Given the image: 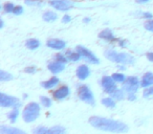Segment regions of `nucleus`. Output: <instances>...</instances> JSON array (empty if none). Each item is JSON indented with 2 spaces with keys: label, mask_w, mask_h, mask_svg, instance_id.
Returning <instances> with one entry per match:
<instances>
[{
  "label": "nucleus",
  "mask_w": 153,
  "mask_h": 134,
  "mask_svg": "<svg viewBox=\"0 0 153 134\" xmlns=\"http://www.w3.org/2000/svg\"><path fill=\"white\" fill-rule=\"evenodd\" d=\"M89 124L94 128H97L99 130L115 132V133H124L129 130L128 126L122 121L101 116H91L89 118Z\"/></svg>",
  "instance_id": "1"
},
{
  "label": "nucleus",
  "mask_w": 153,
  "mask_h": 134,
  "mask_svg": "<svg viewBox=\"0 0 153 134\" xmlns=\"http://www.w3.org/2000/svg\"><path fill=\"white\" fill-rule=\"evenodd\" d=\"M104 56L108 60L115 63H121V64H132L134 61V58L131 55L126 53H117L113 49H107L105 50Z\"/></svg>",
  "instance_id": "2"
},
{
  "label": "nucleus",
  "mask_w": 153,
  "mask_h": 134,
  "mask_svg": "<svg viewBox=\"0 0 153 134\" xmlns=\"http://www.w3.org/2000/svg\"><path fill=\"white\" fill-rule=\"evenodd\" d=\"M39 115H40V106L37 103H30L26 105L22 113V117L25 123H32L36 121Z\"/></svg>",
  "instance_id": "3"
},
{
  "label": "nucleus",
  "mask_w": 153,
  "mask_h": 134,
  "mask_svg": "<svg viewBox=\"0 0 153 134\" xmlns=\"http://www.w3.org/2000/svg\"><path fill=\"white\" fill-rule=\"evenodd\" d=\"M78 94H79L80 100L83 101V102L87 103V104H89V105H92V106L96 104V102H94V96L88 86L82 85L81 87L79 88V90H78Z\"/></svg>",
  "instance_id": "4"
},
{
  "label": "nucleus",
  "mask_w": 153,
  "mask_h": 134,
  "mask_svg": "<svg viewBox=\"0 0 153 134\" xmlns=\"http://www.w3.org/2000/svg\"><path fill=\"white\" fill-rule=\"evenodd\" d=\"M140 87L138 79L136 77H129L124 81L123 90L128 93H135Z\"/></svg>",
  "instance_id": "5"
},
{
  "label": "nucleus",
  "mask_w": 153,
  "mask_h": 134,
  "mask_svg": "<svg viewBox=\"0 0 153 134\" xmlns=\"http://www.w3.org/2000/svg\"><path fill=\"white\" fill-rule=\"evenodd\" d=\"M20 105V102L17 98H14L12 96H7V94L1 92L0 93V106L3 108L7 107H17Z\"/></svg>",
  "instance_id": "6"
},
{
  "label": "nucleus",
  "mask_w": 153,
  "mask_h": 134,
  "mask_svg": "<svg viewBox=\"0 0 153 134\" xmlns=\"http://www.w3.org/2000/svg\"><path fill=\"white\" fill-rule=\"evenodd\" d=\"M76 50L81 55V57L83 58L84 60H86L87 62H89V63H91V64H99V59L89 50V49L86 48V47L79 45V46H76Z\"/></svg>",
  "instance_id": "7"
},
{
  "label": "nucleus",
  "mask_w": 153,
  "mask_h": 134,
  "mask_svg": "<svg viewBox=\"0 0 153 134\" xmlns=\"http://www.w3.org/2000/svg\"><path fill=\"white\" fill-rule=\"evenodd\" d=\"M49 4L58 11H68L74 5L69 0H51Z\"/></svg>",
  "instance_id": "8"
},
{
  "label": "nucleus",
  "mask_w": 153,
  "mask_h": 134,
  "mask_svg": "<svg viewBox=\"0 0 153 134\" xmlns=\"http://www.w3.org/2000/svg\"><path fill=\"white\" fill-rule=\"evenodd\" d=\"M103 89L107 92V93H112L115 89H117V85H115V81L113 78L110 77H103L102 82H101Z\"/></svg>",
  "instance_id": "9"
},
{
  "label": "nucleus",
  "mask_w": 153,
  "mask_h": 134,
  "mask_svg": "<svg viewBox=\"0 0 153 134\" xmlns=\"http://www.w3.org/2000/svg\"><path fill=\"white\" fill-rule=\"evenodd\" d=\"M68 96H69V88L67 86H62V87H60L59 89L53 92V98L58 101L63 100Z\"/></svg>",
  "instance_id": "10"
},
{
  "label": "nucleus",
  "mask_w": 153,
  "mask_h": 134,
  "mask_svg": "<svg viewBox=\"0 0 153 134\" xmlns=\"http://www.w3.org/2000/svg\"><path fill=\"white\" fill-rule=\"evenodd\" d=\"M89 73H90V70H89V68H88V66H86V65L79 66L78 69H76V77L79 78L80 80H82V81L87 79V78L89 77Z\"/></svg>",
  "instance_id": "11"
},
{
  "label": "nucleus",
  "mask_w": 153,
  "mask_h": 134,
  "mask_svg": "<svg viewBox=\"0 0 153 134\" xmlns=\"http://www.w3.org/2000/svg\"><path fill=\"white\" fill-rule=\"evenodd\" d=\"M46 45L51 48L53 49H63L66 46V43L63 40H59V39H51L47 41Z\"/></svg>",
  "instance_id": "12"
},
{
  "label": "nucleus",
  "mask_w": 153,
  "mask_h": 134,
  "mask_svg": "<svg viewBox=\"0 0 153 134\" xmlns=\"http://www.w3.org/2000/svg\"><path fill=\"white\" fill-rule=\"evenodd\" d=\"M64 67H65V65H64V63H61V62L59 61H56V62H51V63L48 64V66H47V68H48V70H51L53 73H61L62 70L64 69Z\"/></svg>",
  "instance_id": "13"
},
{
  "label": "nucleus",
  "mask_w": 153,
  "mask_h": 134,
  "mask_svg": "<svg viewBox=\"0 0 153 134\" xmlns=\"http://www.w3.org/2000/svg\"><path fill=\"white\" fill-rule=\"evenodd\" d=\"M0 133L1 134H25V132L20 129L14 127H7V126H1L0 128Z\"/></svg>",
  "instance_id": "14"
},
{
  "label": "nucleus",
  "mask_w": 153,
  "mask_h": 134,
  "mask_svg": "<svg viewBox=\"0 0 153 134\" xmlns=\"http://www.w3.org/2000/svg\"><path fill=\"white\" fill-rule=\"evenodd\" d=\"M99 37L101 39H104V40H107V41H114L115 38H114V35L113 33L111 32L109 28H106V30H102V32L99 34Z\"/></svg>",
  "instance_id": "15"
},
{
  "label": "nucleus",
  "mask_w": 153,
  "mask_h": 134,
  "mask_svg": "<svg viewBox=\"0 0 153 134\" xmlns=\"http://www.w3.org/2000/svg\"><path fill=\"white\" fill-rule=\"evenodd\" d=\"M140 85L143 87H148V86L153 85V73H147L142 79V83Z\"/></svg>",
  "instance_id": "16"
},
{
  "label": "nucleus",
  "mask_w": 153,
  "mask_h": 134,
  "mask_svg": "<svg viewBox=\"0 0 153 134\" xmlns=\"http://www.w3.org/2000/svg\"><path fill=\"white\" fill-rule=\"evenodd\" d=\"M57 84H59V79L57 77H53L46 82H43L42 86L45 88V89H51V88L55 87Z\"/></svg>",
  "instance_id": "17"
},
{
  "label": "nucleus",
  "mask_w": 153,
  "mask_h": 134,
  "mask_svg": "<svg viewBox=\"0 0 153 134\" xmlns=\"http://www.w3.org/2000/svg\"><path fill=\"white\" fill-rule=\"evenodd\" d=\"M43 20L46 22H53L55 20H57L58 18V15L55 13V12H51V11H47L43 14Z\"/></svg>",
  "instance_id": "18"
},
{
  "label": "nucleus",
  "mask_w": 153,
  "mask_h": 134,
  "mask_svg": "<svg viewBox=\"0 0 153 134\" xmlns=\"http://www.w3.org/2000/svg\"><path fill=\"white\" fill-rule=\"evenodd\" d=\"M66 132V129L62 126H53V127L49 128L47 134H63Z\"/></svg>",
  "instance_id": "19"
},
{
  "label": "nucleus",
  "mask_w": 153,
  "mask_h": 134,
  "mask_svg": "<svg viewBox=\"0 0 153 134\" xmlns=\"http://www.w3.org/2000/svg\"><path fill=\"white\" fill-rule=\"evenodd\" d=\"M25 45L28 49L34 50V49L38 48V47L40 46V42H39V40H37V39H30V40L26 41Z\"/></svg>",
  "instance_id": "20"
},
{
  "label": "nucleus",
  "mask_w": 153,
  "mask_h": 134,
  "mask_svg": "<svg viewBox=\"0 0 153 134\" xmlns=\"http://www.w3.org/2000/svg\"><path fill=\"white\" fill-rule=\"evenodd\" d=\"M102 104L104 105L105 107L109 109H113L115 108V102L113 100V98H105L102 100Z\"/></svg>",
  "instance_id": "21"
},
{
  "label": "nucleus",
  "mask_w": 153,
  "mask_h": 134,
  "mask_svg": "<svg viewBox=\"0 0 153 134\" xmlns=\"http://www.w3.org/2000/svg\"><path fill=\"white\" fill-rule=\"evenodd\" d=\"M111 94V96H112L114 100H117V101H121V100H123L124 98V92L122 91V90H120V89H115L114 91L112 92V93H110Z\"/></svg>",
  "instance_id": "22"
},
{
  "label": "nucleus",
  "mask_w": 153,
  "mask_h": 134,
  "mask_svg": "<svg viewBox=\"0 0 153 134\" xmlns=\"http://www.w3.org/2000/svg\"><path fill=\"white\" fill-rule=\"evenodd\" d=\"M13 79V76L11 73H7L4 70H1L0 71V81L1 82H4V81H10V80Z\"/></svg>",
  "instance_id": "23"
},
{
  "label": "nucleus",
  "mask_w": 153,
  "mask_h": 134,
  "mask_svg": "<svg viewBox=\"0 0 153 134\" xmlns=\"http://www.w3.org/2000/svg\"><path fill=\"white\" fill-rule=\"evenodd\" d=\"M67 58L68 60H70V61H78V60H80V58H81V55H80L79 53H74V51H68L67 53Z\"/></svg>",
  "instance_id": "24"
},
{
  "label": "nucleus",
  "mask_w": 153,
  "mask_h": 134,
  "mask_svg": "<svg viewBox=\"0 0 153 134\" xmlns=\"http://www.w3.org/2000/svg\"><path fill=\"white\" fill-rule=\"evenodd\" d=\"M18 113H19V110H18V106H17V107H15V108L11 111V113L9 114V117L12 123H15L16 121V119H17V117H18Z\"/></svg>",
  "instance_id": "25"
},
{
  "label": "nucleus",
  "mask_w": 153,
  "mask_h": 134,
  "mask_svg": "<svg viewBox=\"0 0 153 134\" xmlns=\"http://www.w3.org/2000/svg\"><path fill=\"white\" fill-rule=\"evenodd\" d=\"M144 98L147 100H153V87H150L144 91Z\"/></svg>",
  "instance_id": "26"
},
{
  "label": "nucleus",
  "mask_w": 153,
  "mask_h": 134,
  "mask_svg": "<svg viewBox=\"0 0 153 134\" xmlns=\"http://www.w3.org/2000/svg\"><path fill=\"white\" fill-rule=\"evenodd\" d=\"M47 131H48V128L44 127V126H39L33 132L36 134H47Z\"/></svg>",
  "instance_id": "27"
},
{
  "label": "nucleus",
  "mask_w": 153,
  "mask_h": 134,
  "mask_svg": "<svg viewBox=\"0 0 153 134\" xmlns=\"http://www.w3.org/2000/svg\"><path fill=\"white\" fill-rule=\"evenodd\" d=\"M25 3L27 5H34V7H42L43 2L41 0H25Z\"/></svg>",
  "instance_id": "28"
},
{
  "label": "nucleus",
  "mask_w": 153,
  "mask_h": 134,
  "mask_svg": "<svg viewBox=\"0 0 153 134\" xmlns=\"http://www.w3.org/2000/svg\"><path fill=\"white\" fill-rule=\"evenodd\" d=\"M40 101H41V103H42L43 106L46 107V108H48V107L51 106V98H46V96H41Z\"/></svg>",
  "instance_id": "29"
},
{
  "label": "nucleus",
  "mask_w": 153,
  "mask_h": 134,
  "mask_svg": "<svg viewBox=\"0 0 153 134\" xmlns=\"http://www.w3.org/2000/svg\"><path fill=\"white\" fill-rule=\"evenodd\" d=\"M112 78L114 79L115 82H124L125 81V76L123 73H113L112 75Z\"/></svg>",
  "instance_id": "30"
},
{
  "label": "nucleus",
  "mask_w": 153,
  "mask_h": 134,
  "mask_svg": "<svg viewBox=\"0 0 153 134\" xmlns=\"http://www.w3.org/2000/svg\"><path fill=\"white\" fill-rule=\"evenodd\" d=\"M14 9H15V5H14L13 3L7 2L4 4V12H7V13H12V12H14Z\"/></svg>",
  "instance_id": "31"
},
{
  "label": "nucleus",
  "mask_w": 153,
  "mask_h": 134,
  "mask_svg": "<svg viewBox=\"0 0 153 134\" xmlns=\"http://www.w3.org/2000/svg\"><path fill=\"white\" fill-rule=\"evenodd\" d=\"M56 60H57V61H59V62H61V63L65 64L66 62L68 61V58L64 57V56L61 55V53H58V55H56Z\"/></svg>",
  "instance_id": "32"
},
{
  "label": "nucleus",
  "mask_w": 153,
  "mask_h": 134,
  "mask_svg": "<svg viewBox=\"0 0 153 134\" xmlns=\"http://www.w3.org/2000/svg\"><path fill=\"white\" fill-rule=\"evenodd\" d=\"M145 28L149 32H153V20H150V21H147L145 23Z\"/></svg>",
  "instance_id": "33"
},
{
  "label": "nucleus",
  "mask_w": 153,
  "mask_h": 134,
  "mask_svg": "<svg viewBox=\"0 0 153 134\" xmlns=\"http://www.w3.org/2000/svg\"><path fill=\"white\" fill-rule=\"evenodd\" d=\"M15 15H21L22 13H23V7H21V5H18V7H15V9H14V12H13Z\"/></svg>",
  "instance_id": "34"
},
{
  "label": "nucleus",
  "mask_w": 153,
  "mask_h": 134,
  "mask_svg": "<svg viewBox=\"0 0 153 134\" xmlns=\"http://www.w3.org/2000/svg\"><path fill=\"white\" fill-rule=\"evenodd\" d=\"M36 67L35 66H30V67H27V68L25 69V73H36Z\"/></svg>",
  "instance_id": "35"
},
{
  "label": "nucleus",
  "mask_w": 153,
  "mask_h": 134,
  "mask_svg": "<svg viewBox=\"0 0 153 134\" xmlns=\"http://www.w3.org/2000/svg\"><path fill=\"white\" fill-rule=\"evenodd\" d=\"M70 20H71L70 16L65 15V16H63V19H62V22H63V23H68V22H70Z\"/></svg>",
  "instance_id": "36"
},
{
  "label": "nucleus",
  "mask_w": 153,
  "mask_h": 134,
  "mask_svg": "<svg viewBox=\"0 0 153 134\" xmlns=\"http://www.w3.org/2000/svg\"><path fill=\"white\" fill-rule=\"evenodd\" d=\"M128 100L131 101V102H133V101L136 100V96L134 93H128Z\"/></svg>",
  "instance_id": "37"
},
{
  "label": "nucleus",
  "mask_w": 153,
  "mask_h": 134,
  "mask_svg": "<svg viewBox=\"0 0 153 134\" xmlns=\"http://www.w3.org/2000/svg\"><path fill=\"white\" fill-rule=\"evenodd\" d=\"M147 59L150 62H153V53H147Z\"/></svg>",
  "instance_id": "38"
},
{
  "label": "nucleus",
  "mask_w": 153,
  "mask_h": 134,
  "mask_svg": "<svg viewBox=\"0 0 153 134\" xmlns=\"http://www.w3.org/2000/svg\"><path fill=\"white\" fill-rule=\"evenodd\" d=\"M143 16H144L145 18H152L153 17V15L151 13H144L143 14Z\"/></svg>",
  "instance_id": "39"
},
{
  "label": "nucleus",
  "mask_w": 153,
  "mask_h": 134,
  "mask_svg": "<svg viewBox=\"0 0 153 134\" xmlns=\"http://www.w3.org/2000/svg\"><path fill=\"white\" fill-rule=\"evenodd\" d=\"M149 0H136V2L137 3H146V2H148Z\"/></svg>",
  "instance_id": "40"
},
{
  "label": "nucleus",
  "mask_w": 153,
  "mask_h": 134,
  "mask_svg": "<svg viewBox=\"0 0 153 134\" xmlns=\"http://www.w3.org/2000/svg\"><path fill=\"white\" fill-rule=\"evenodd\" d=\"M89 21H90L89 18H86V19H84V22H89Z\"/></svg>",
  "instance_id": "41"
}]
</instances>
